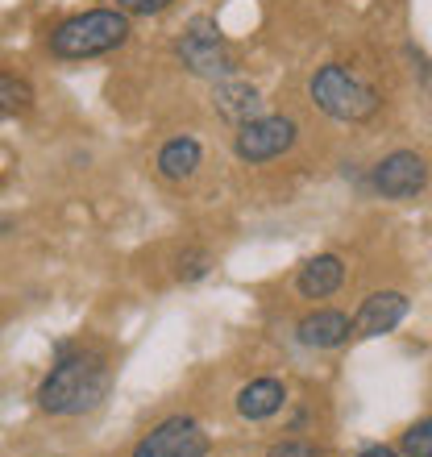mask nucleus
Masks as SVG:
<instances>
[{
  "label": "nucleus",
  "instance_id": "obj_1",
  "mask_svg": "<svg viewBox=\"0 0 432 457\" xmlns=\"http://www.w3.org/2000/svg\"><path fill=\"white\" fill-rule=\"evenodd\" d=\"M108 391V361L96 349H59V361L37 386V403L50 416H79L96 408Z\"/></svg>",
  "mask_w": 432,
  "mask_h": 457
},
{
  "label": "nucleus",
  "instance_id": "obj_2",
  "mask_svg": "<svg viewBox=\"0 0 432 457\" xmlns=\"http://www.w3.org/2000/svg\"><path fill=\"white\" fill-rule=\"evenodd\" d=\"M129 17L120 9H87L50 29V54L59 59H96L129 42Z\"/></svg>",
  "mask_w": 432,
  "mask_h": 457
},
{
  "label": "nucleus",
  "instance_id": "obj_3",
  "mask_svg": "<svg viewBox=\"0 0 432 457\" xmlns=\"http://www.w3.org/2000/svg\"><path fill=\"white\" fill-rule=\"evenodd\" d=\"M312 104L320 112H328L333 120H370L374 112L383 109V96L374 92L358 71H349L341 62H328L312 75Z\"/></svg>",
  "mask_w": 432,
  "mask_h": 457
},
{
  "label": "nucleus",
  "instance_id": "obj_4",
  "mask_svg": "<svg viewBox=\"0 0 432 457\" xmlns=\"http://www.w3.org/2000/svg\"><path fill=\"white\" fill-rule=\"evenodd\" d=\"M175 54H179V62L187 71L204 75V79H228V75L237 71V59L228 54L225 37H220L216 21H208V17H195V21L187 25V34L179 37Z\"/></svg>",
  "mask_w": 432,
  "mask_h": 457
},
{
  "label": "nucleus",
  "instance_id": "obj_5",
  "mask_svg": "<svg viewBox=\"0 0 432 457\" xmlns=\"http://www.w3.org/2000/svg\"><path fill=\"white\" fill-rule=\"evenodd\" d=\"M133 457H208V433L192 416H167L133 445Z\"/></svg>",
  "mask_w": 432,
  "mask_h": 457
},
{
  "label": "nucleus",
  "instance_id": "obj_6",
  "mask_svg": "<svg viewBox=\"0 0 432 457\" xmlns=\"http://www.w3.org/2000/svg\"><path fill=\"white\" fill-rule=\"evenodd\" d=\"M300 129L291 117H253L237 125V158L241 162H270L295 145Z\"/></svg>",
  "mask_w": 432,
  "mask_h": 457
},
{
  "label": "nucleus",
  "instance_id": "obj_7",
  "mask_svg": "<svg viewBox=\"0 0 432 457\" xmlns=\"http://www.w3.org/2000/svg\"><path fill=\"white\" fill-rule=\"evenodd\" d=\"M374 192L383 200H416L428 187V162L416 150H395L374 167Z\"/></svg>",
  "mask_w": 432,
  "mask_h": 457
},
{
  "label": "nucleus",
  "instance_id": "obj_8",
  "mask_svg": "<svg viewBox=\"0 0 432 457\" xmlns=\"http://www.w3.org/2000/svg\"><path fill=\"white\" fill-rule=\"evenodd\" d=\"M408 295L403 291H374L366 295L358 308V316L349 320L353 325V337H383L391 328L403 325V316H408Z\"/></svg>",
  "mask_w": 432,
  "mask_h": 457
},
{
  "label": "nucleus",
  "instance_id": "obj_9",
  "mask_svg": "<svg viewBox=\"0 0 432 457\" xmlns=\"http://www.w3.org/2000/svg\"><path fill=\"white\" fill-rule=\"evenodd\" d=\"M295 337L308 349H336L353 337V325H349V316L336 312V308H316V312H308L300 325H295Z\"/></svg>",
  "mask_w": 432,
  "mask_h": 457
},
{
  "label": "nucleus",
  "instance_id": "obj_10",
  "mask_svg": "<svg viewBox=\"0 0 432 457\" xmlns=\"http://www.w3.org/2000/svg\"><path fill=\"white\" fill-rule=\"evenodd\" d=\"M341 283H345V262L336 253H316L312 262H303L300 275H295V287H300L303 300H324Z\"/></svg>",
  "mask_w": 432,
  "mask_h": 457
},
{
  "label": "nucleus",
  "instance_id": "obj_11",
  "mask_svg": "<svg viewBox=\"0 0 432 457\" xmlns=\"http://www.w3.org/2000/svg\"><path fill=\"white\" fill-rule=\"evenodd\" d=\"M287 403V386L278 378H253L237 391V416L241 420H270Z\"/></svg>",
  "mask_w": 432,
  "mask_h": 457
},
{
  "label": "nucleus",
  "instance_id": "obj_12",
  "mask_svg": "<svg viewBox=\"0 0 432 457\" xmlns=\"http://www.w3.org/2000/svg\"><path fill=\"white\" fill-rule=\"evenodd\" d=\"M212 100H216V112L225 120H233V125H245V120L262 117V96L250 84H241V79H220Z\"/></svg>",
  "mask_w": 432,
  "mask_h": 457
},
{
  "label": "nucleus",
  "instance_id": "obj_13",
  "mask_svg": "<svg viewBox=\"0 0 432 457\" xmlns=\"http://www.w3.org/2000/svg\"><path fill=\"white\" fill-rule=\"evenodd\" d=\"M200 142L195 137H170L162 150H158V175L170 183H183V179H192L195 167H200Z\"/></svg>",
  "mask_w": 432,
  "mask_h": 457
},
{
  "label": "nucleus",
  "instance_id": "obj_14",
  "mask_svg": "<svg viewBox=\"0 0 432 457\" xmlns=\"http://www.w3.org/2000/svg\"><path fill=\"white\" fill-rule=\"evenodd\" d=\"M34 109V87L25 84L21 75L0 71V120L21 117V112Z\"/></svg>",
  "mask_w": 432,
  "mask_h": 457
},
{
  "label": "nucleus",
  "instance_id": "obj_15",
  "mask_svg": "<svg viewBox=\"0 0 432 457\" xmlns=\"http://www.w3.org/2000/svg\"><path fill=\"white\" fill-rule=\"evenodd\" d=\"M208 270H212V253L208 250H183L179 258H175V275H179L183 283H200Z\"/></svg>",
  "mask_w": 432,
  "mask_h": 457
},
{
  "label": "nucleus",
  "instance_id": "obj_16",
  "mask_svg": "<svg viewBox=\"0 0 432 457\" xmlns=\"http://www.w3.org/2000/svg\"><path fill=\"white\" fill-rule=\"evenodd\" d=\"M399 449H403V457H432V416L411 424L403 433V441H399Z\"/></svg>",
  "mask_w": 432,
  "mask_h": 457
},
{
  "label": "nucleus",
  "instance_id": "obj_17",
  "mask_svg": "<svg viewBox=\"0 0 432 457\" xmlns=\"http://www.w3.org/2000/svg\"><path fill=\"white\" fill-rule=\"evenodd\" d=\"M175 0H117V9L125 17H154V12H167Z\"/></svg>",
  "mask_w": 432,
  "mask_h": 457
},
{
  "label": "nucleus",
  "instance_id": "obj_18",
  "mask_svg": "<svg viewBox=\"0 0 432 457\" xmlns=\"http://www.w3.org/2000/svg\"><path fill=\"white\" fill-rule=\"evenodd\" d=\"M270 457H316V449L303 445V441H283V445H278Z\"/></svg>",
  "mask_w": 432,
  "mask_h": 457
},
{
  "label": "nucleus",
  "instance_id": "obj_19",
  "mask_svg": "<svg viewBox=\"0 0 432 457\" xmlns=\"http://www.w3.org/2000/svg\"><path fill=\"white\" fill-rule=\"evenodd\" d=\"M358 457H399L395 449H386V445H370V449H361Z\"/></svg>",
  "mask_w": 432,
  "mask_h": 457
}]
</instances>
